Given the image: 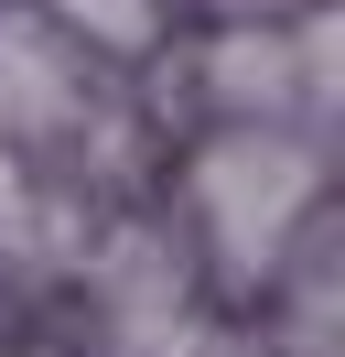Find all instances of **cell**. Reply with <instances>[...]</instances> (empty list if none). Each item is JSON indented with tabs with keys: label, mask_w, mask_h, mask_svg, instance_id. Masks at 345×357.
<instances>
[{
	"label": "cell",
	"mask_w": 345,
	"mask_h": 357,
	"mask_svg": "<svg viewBox=\"0 0 345 357\" xmlns=\"http://www.w3.org/2000/svg\"><path fill=\"white\" fill-rule=\"evenodd\" d=\"M22 11H43L54 33H76L97 66H151L172 33V0H22Z\"/></svg>",
	"instance_id": "obj_2"
},
{
	"label": "cell",
	"mask_w": 345,
	"mask_h": 357,
	"mask_svg": "<svg viewBox=\"0 0 345 357\" xmlns=\"http://www.w3.org/2000/svg\"><path fill=\"white\" fill-rule=\"evenodd\" d=\"M184 227H194V260L216 271L227 292H270L280 271L302 260L323 217V152L313 130H280V119H227L184 152Z\"/></svg>",
	"instance_id": "obj_1"
}]
</instances>
